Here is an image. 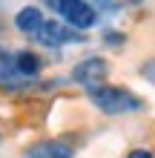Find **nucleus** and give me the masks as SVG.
<instances>
[{"mask_svg":"<svg viewBox=\"0 0 155 158\" xmlns=\"http://www.w3.org/2000/svg\"><path fill=\"white\" fill-rule=\"evenodd\" d=\"M14 66H17L20 75H38L40 63H38V58H35L32 52H20V55H17V60H14Z\"/></svg>","mask_w":155,"mask_h":158,"instance_id":"obj_7","label":"nucleus"},{"mask_svg":"<svg viewBox=\"0 0 155 158\" xmlns=\"http://www.w3.org/2000/svg\"><path fill=\"white\" fill-rule=\"evenodd\" d=\"M40 23H43V15H40V9H35V6L20 9L17 17H14V26H17L20 32H26V35H35Z\"/></svg>","mask_w":155,"mask_h":158,"instance_id":"obj_5","label":"nucleus"},{"mask_svg":"<svg viewBox=\"0 0 155 158\" xmlns=\"http://www.w3.org/2000/svg\"><path fill=\"white\" fill-rule=\"evenodd\" d=\"M104 78H106V60L104 58H89V60L78 63L72 69V81L86 86V89H95V83L104 81Z\"/></svg>","mask_w":155,"mask_h":158,"instance_id":"obj_4","label":"nucleus"},{"mask_svg":"<svg viewBox=\"0 0 155 158\" xmlns=\"http://www.w3.org/2000/svg\"><path fill=\"white\" fill-rule=\"evenodd\" d=\"M89 95H92V104L98 109H104V112H109V115L141 109V101L135 95H129L124 89H115V86H95V89H89Z\"/></svg>","mask_w":155,"mask_h":158,"instance_id":"obj_1","label":"nucleus"},{"mask_svg":"<svg viewBox=\"0 0 155 158\" xmlns=\"http://www.w3.org/2000/svg\"><path fill=\"white\" fill-rule=\"evenodd\" d=\"M69 155H72V150H69V147L55 144V141L40 144V147H35V150L29 152V158H69Z\"/></svg>","mask_w":155,"mask_h":158,"instance_id":"obj_6","label":"nucleus"},{"mask_svg":"<svg viewBox=\"0 0 155 158\" xmlns=\"http://www.w3.org/2000/svg\"><path fill=\"white\" fill-rule=\"evenodd\" d=\"M35 38L46 46H60V43H75L80 40V35L75 29H69V26H63L58 20H43L38 26V32H35Z\"/></svg>","mask_w":155,"mask_h":158,"instance_id":"obj_3","label":"nucleus"},{"mask_svg":"<svg viewBox=\"0 0 155 158\" xmlns=\"http://www.w3.org/2000/svg\"><path fill=\"white\" fill-rule=\"evenodd\" d=\"M129 158H152V155H149L147 150H132V152H129Z\"/></svg>","mask_w":155,"mask_h":158,"instance_id":"obj_8","label":"nucleus"},{"mask_svg":"<svg viewBox=\"0 0 155 158\" xmlns=\"http://www.w3.org/2000/svg\"><path fill=\"white\" fill-rule=\"evenodd\" d=\"M55 9H58V12L66 17V23H72L75 29H89V26L98 20L95 9L89 3H84V0H58Z\"/></svg>","mask_w":155,"mask_h":158,"instance_id":"obj_2","label":"nucleus"}]
</instances>
